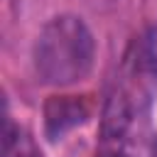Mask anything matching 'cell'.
<instances>
[{"label": "cell", "instance_id": "cell-1", "mask_svg": "<svg viewBox=\"0 0 157 157\" xmlns=\"http://www.w3.org/2000/svg\"><path fill=\"white\" fill-rule=\"evenodd\" d=\"M32 61L42 83L54 88L76 86L93 71L96 37L83 17L74 12L54 15L37 34Z\"/></svg>", "mask_w": 157, "mask_h": 157}, {"label": "cell", "instance_id": "cell-2", "mask_svg": "<svg viewBox=\"0 0 157 157\" xmlns=\"http://www.w3.org/2000/svg\"><path fill=\"white\" fill-rule=\"evenodd\" d=\"M91 118V105L81 96H49L44 103V132L49 140H61L69 130Z\"/></svg>", "mask_w": 157, "mask_h": 157}, {"label": "cell", "instance_id": "cell-3", "mask_svg": "<svg viewBox=\"0 0 157 157\" xmlns=\"http://www.w3.org/2000/svg\"><path fill=\"white\" fill-rule=\"evenodd\" d=\"M93 157H135L125 142H101Z\"/></svg>", "mask_w": 157, "mask_h": 157}]
</instances>
